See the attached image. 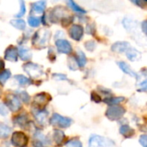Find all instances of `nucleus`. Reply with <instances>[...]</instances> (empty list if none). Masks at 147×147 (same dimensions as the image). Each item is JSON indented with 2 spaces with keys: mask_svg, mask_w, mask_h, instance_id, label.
<instances>
[{
  "mask_svg": "<svg viewBox=\"0 0 147 147\" xmlns=\"http://www.w3.org/2000/svg\"><path fill=\"white\" fill-rule=\"evenodd\" d=\"M55 45L57 47L58 52L61 53H65V54H69L71 53L72 51V47L71 45L70 44V42L66 40H62V39H58L55 41Z\"/></svg>",
  "mask_w": 147,
  "mask_h": 147,
  "instance_id": "9d476101",
  "label": "nucleus"
},
{
  "mask_svg": "<svg viewBox=\"0 0 147 147\" xmlns=\"http://www.w3.org/2000/svg\"><path fill=\"white\" fill-rule=\"evenodd\" d=\"M23 69L33 78H37L40 77L41 75H43L42 68L39 65L32 63V62L26 63L23 65Z\"/></svg>",
  "mask_w": 147,
  "mask_h": 147,
  "instance_id": "20e7f679",
  "label": "nucleus"
},
{
  "mask_svg": "<svg viewBox=\"0 0 147 147\" xmlns=\"http://www.w3.org/2000/svg\"><path fill=\"white\" fill-rule=\"evenodd\" d=\"M125 101V97L120 96V97H115V96H110V97H106L104 99V102L110 105V106H115L121 102Z\"/></svg>",
  "mask_w": 147,
  "mask_h": 147,
  "instance_id": "aec40b11",
  "label": "nucleus"
},
{
  "mask_svg": "<svg viewBox=\"0 0 147 147\" xmlns=\"http://www.w3.org/2000/svg\"><path fill=\"white\" fill-rule=\"evenodd\" d=\"M9 113L8 108L6 107V105L4 103H0V114L3 116L7 115Z\"/></svg>",
  "mask_w": 147,
  "mask_h": 147,
  "instance_id": "72a5a7b5",
  "label": "nucleus"
},
{
  "mask_svg": "<svg viewBox=\"0 0 147 147\" xmlns=\"http://www.w3.org/2000/svg\"><path fill=\"white\" fill-rule=\"evenodd\" d=\"M50 32L47 29H40L36 32L33 38V44L38 47H45L49 40Z\"/></svg>",
  "mask_w": 147,
  "mask_h": 147,
  "instance_id": "f03ea898",
  "label": "nucleus"
},
{
  "mask_svg": "<svg viewBox=\"0 0 147 147\" xmlns=\"http://www.w3.org/2000/svg\"><path fill=\"white\" fill-rule=\"evenodd\" d=\"M10 24L17 28V29H20V30H23L26 27V23L22 19H16V20H11L10 21Z\"/></svg>",
  "mask_w": 147,
  "mask_h": 147,
  "instance_id": "393cba45",
  "label": "nucleus"
},
{
  "mask_svg": "<svg viewBox=\"0 0 147 147\" xmlns=\"http://www.w3.org/2000/svg\"><path fill=\"white\" fill-rule=\"evenodd\" d=\"M126 113V109L121 106H110L108 108L105 115L110 121H117L121 119Z\"/></svg>",
  "mask_w": 147,
  "mask_h": 147,
  "instance_id": "f257e3e1",
  "label": "nucleus"
},
{
  "mask_svg": "<svg viewBox=\"0 0 147 147\" xmlns=\"http://www.w3.org/2000/svg\"><path fill=\"white\" fill-rule=\"evenodd\" d=\"M53 78L57 79V80H68L67 77L64 74H57V73H54L53 74Z\"/></svg>",
  "mask_w": 147,
  "mask_h": 147,
  "instance_id": "c9c22d12",
  "label": "nucleus"
},
{
  "mask_svg": "<svg viewBox=\"0 0 147 147\" xmlns=\"http://www.w3.org/2000/svg\"><path fill=\"white\" fill-rule=\"evenodd\" d=\"M65 12H66V10L62 6L55 7L50 12V21H52L53 22H57L59 20H63V19L68 17V16L65 15Z\"/></svg>",
  "mask_w": 147,
  "mask_h": 147,
  "instance_id": "1a4fd4ad",
  "label": "nucleus"
},
{
  "mask_svg": "<svg viewBox=\"0 0 147 147\" xmlns=\"http://www.w3.org/2000/svg\"><path fill=\"white\" fill-rule=\"evenodd\" d=\"M3 67H4V62L0 59V71L3 69Z\"/></svg>",
  "mask_w": 147,
  "mask_h": 147,
  "instance_id": "ea45409f",
  "label": "nucleus"
},
{
  "mask_svg": "<svg viewBox=\"0 0 147 147\" xmlns=\"http://www.w3.org/2000/svg\"><path fill=\"white\" fill-rule=\"evenodd\" d=\"M15 79L18 81V83L21 84V85H29L31 84V81L29 78L22 76V75H16L15 76Z\"/></svg>",
  "mask_w": 147,
  "mask_h": 147,
  "instance_id": "bb28decb",
  "label": "nucleus"
},
{
  "mask_svg": "<svg viewBox=\"0 0 147 147\" xmlns=\"http://www.w3.org/2000/svg\"><path fill=\"white\" fill-rule=\"evenodd\" d=\"M28 121H29L28 115L26 113H22V114L16 116L15 119H14V123L16 124L17 126L21 127H23L26 125H28Z\"/></svg>",
  "mask_w": 147,
  "mask_h": 147,
  "instance_id": "4468645a",
  "label": "nucleus"
},
{
  "mask_svg": "<svg viewBox=\"0 0 147 147\" xmlns=\"http://www.w3.org/2000/svg\"><path fill=\"white\" fill-rule=\"evenodd\" d=\"M4 58L5 59L11 61V62H16L18 59V50L14 46H9L4 53Z\"/></svg>",
  "mask_w": 147,
  "mask_h": 147,
  "instance_id": "f8f14e48",
  "label": "nucleus"
},
{
  "mask_svg": "<svg viewBox=\"0 0 147 147\" xmlns=\"http://www.w3.org/2000/svg\"><path fill=\"white\" fill-rule=\"evenodd\" d=\"M65 138V135L64 132H62L60 130H55L54 131L53 139H54V141H55L57 146H61L64 142Z\"/></svg>",
  "mask_w": 147,
  "mask_h": 147,
  "instance_id": "412c9836",
  "label": "nucleus"
},
{
  "mask_svg": "<svg viewBox=\"0 0 147 147\" xmlns=\"http://www.w3.org/2000/svg\"><path fill=\"white\" fill-rule=\"evenodd\" d=\"M130 47V44L127 41H117L112 45L111 49L115 53H126L127 50Z\"/></svg>",
  "mask_w": 147,
  "mask_h": 147,
  "instance_id": "ddd939ff",
  "label": "nucleus"
},
{
  "mask_svg": "<svg viewBox=\"0 0 147 147\" xmlns=\"http://www.w3.org/2000/svg\"><path fill=\"white\" fill-rule=\"evenodd\" d=\"M46 1H38L32 3V12L43 13L46 7Z\"/></svg>",
  "mask_w": 147,
  "mask_h": 147,
  "instance_id": "6ab92c4d",
  "label": "nucleus"
},
{
  "mask_svg": "<svg viewBox=\"0 0 147 147\" xmlns=\"http://www.w3.org/2000/svg\"><path fill=\"white\" fill-rule=\"evenodd\" d=\"M65 147H82V143L78 140H71L65 144Z\"/></svg>",
  "mask_w": 147,
  "mask_h": 147,
  "instance_id": "7c9ffc66",
  "label": "nucleus"
},
{
  "mask_svg": "<svg viewBox=\"0 0 147 147\" xmlns=\"http://www.w3.org/2000/svg\"><path fill=\"white\" fill-rule=\"evenodd\" d=\"M126 54L128 59H130L131 61H138L141 58V53L135 48H132L131 47L127 50Z\"/></svg>",
  "mask_w": 147,
  "mask_h": 147,
  "instance_id": "dca6fc26",
  "label": "nucleus"
},
{
  "mask_svg": "<svg viewBox=\"0 0 147 147\" xmlns=\"http://www.w3.org/2000/svg\"><path fill=\"white\" fill-rule=\"evenodd\" d=\"M113 145L114 143L111 140L96 134L91 135L89 140V147H107Z\"/></svg>",
  "mask_w": 147,
  "mask_h": 147,
  "instance_id": "39448f33",
  "label": "nucleus"
},
{
  "mask_svg": "<svg viewBox=\"0 0 147 147\" xmlns=\"http://www.w3.org/2000/svg\"><path fill=\"white\" fill-rule=\"evenodd\" d=\"M1 94H2V92H1V89H0V96H1Z\"/></svg>",
  "mask_w": 147,
  "mask_h": 147,
  "instance_id": "a19ab883",
  "label": "nucleus"
},
{
  "mask_svg": "<svg viewBox=\"0 0 147 147\" xmlns=\"http://www.w3.org/2000/svg\"><path fill=\"white\" fill-rule=\"evenodd\" d=\"M11 133V128L3 124V123H0V139H6L9 136Z\"/></svg>",
  "mask_w": 147,
  "mask_h": 147,
  "instance_id": "5701e85b",
  "label": "nucleus"
},
{
  "mask_svg": "<svg viewBox=\"0 0 147 147\" xmlns=\"http://www.w3.org/2000/svg\"><path fill=\"white\" fill-rule=\"evenodd\" d=\"M6 106H8V109H10L12 112H16L21 109L22 103L20 99L16 95H9L6 98Z\"/></svg>",
  "mask_w": 147,
  "mask_h": 147,
  "instance_id": "6e6552de",
  "label": "nucleus"
},
{
  "mask_svg": "<svg viewBox=\"0 0 147 147\" xmlns=\"http://www.w3.org/2000/svg\"><path fill=\"white\" fill-rule=\"evenodd\" d=\"M134 3H135L136 4H138L139 6H141V7H143V8L146 6V4L147 3L146 1H140H140H134Z\"/></svg>",
  "mask_w": 147,
  "mask_h": 147,
  "instance_id": "4c0bfd02",
  "label": "nucleus"
},
{
  "mask_svg": "<svg viewBox=\"0 0 147 147\" xmlns=\"http://www.w3.org/2000/svg\"><path fill=\"white\" fill-rule=\"evenodd\" d=\"M146 138H147L146 135H145V134H143V135H141V136L140 137V145H141L143 147H146V145H147Z\"/></svg>",
  "mask_w": 147,
  "mask_h": 147,
  "instance_id": "e433bc0d",
  "label": "nucleus"
},
{
  "mask_svg": "<svg viewBox=\"0 0 147 147\" xmlns=\"http://www.w3.org/2000/svg\"><path fill=\"white\" fill-rule=\"evenodd\" d=\"M146 21H144V22L141 23V25H142V30H143V32H144L145 34H146Z\"/></svg>",
  "mask_w": 147,
  "mask_h": 147,
  "instance_id": "58836bf2",
  "label": "nucleus"
},
{
  "mask_svg": "<svg viewBox=\"0 0 147 147\" xmlns=\"http://www.w3.org/2000/svg\"><path fill=\"white\" fill-rule=\"evenodd\" d=\"M51 96L45 92H41L35 95L34 98V103L36 106V109H43L44 107L47 106V103L51 101Z\"/></svg>",
  "mask_w": 147,
  "mask_h": 147,
  "instance_id": "423d86ee",
  "label": "nucleus"
},
{
  "mask_svg": "<svg viewBox=\"0 0 147 147\" xmlns=\"http://www.w3.org/2000/svg\"><path fill=\"white\" fill-rule=\"evenodd\" d=\"M35 119L40 125H45L47 119V112L44 109H36V113L34 114Z\"/></svg>",
  "mask_w": 147,
  "mask_h": 147,
  "instance_id": "f3484780",
  "label": "nucleus"
},
{
  "mask_svg": "<svg viewBox=\"0 0 147 147\" xmlns=\"http://www.w3.org/2000/svg\"><path fill=\"white\" fill-rule=\"evenodd\" d=\"M117 65H119V67L121 68V70L123 72H125L126 74H127V75H129V76H131V77H134V78H139L138 74H137L136 72H134V71L131 69V67H130L127 63H125V62H123V61H119V62H117Z\"/></svg>",
  "mask_w": 147,
  "mask_h": 147,
  "instance_id": "2eb2a0df",
  "label": "nucleus"
},
{
  "mask_svg": "<svg viewBox=\"0 0 147 147\" xmlns=\"http://www.w3.org/2000/svg\"><path fill=\"white\" fill-rule=\"evenodd\" d=\"M17 94H18V96L22 99V101L23 102L28 103V102H29V96H28V94L26 91H24V90L18 91Z\"/></svg>",
  "mask_w": 147,
  "mask_h": 147,
  "instance_id": "c756f323",
  "label": "nucleus"
},
{
  "mask_svg": "<svg viewBox=\"0 0 147 147\" xmlns=\"http://www.w3.org/2000/svg\"><path fill=\"white\" fill-rule=\"evenodd\" d=\"M20 11H19V13L18 14H16V17H21V16H22L24 14H25V12H26V7H25V3L23 2V1H20Z\"/></svg>",
  "mask_w": 147,
  "mask_h": 147,
  "instance_id": "2f4dec72",
  "label": "nucleus"
},
{
  "mask_svg": "<svg viewBox=\"0 0 147 147\" xmlns=\"http://www.w3.org/2000/svg\"><path fill=\"white\" fill-rule=\"evenodd\" d=\"M91 100H92L93 102H95L96 103H99V102L102 101L100 96H99L97 93H96L95 91L91 93Z\"/></svg>",
  "mask_w": 147,
  "mask_h": 147,
  "instance_id": "f704fd0d",
  "label": "nucleus"
},
{
  "mask_svg": "<svg viewBox=\"0 0 147 147\" xmlns=\"http://www.w3.org/2000/svg\"><path fill=\"white\" fill-rule=\"evenodd\" d=\"M11 72L9 70H4L3 71L0 72V84H4L5 82L10 78Z\"/></svg>",
  "mask_w": 147,
  "mask_h": 147,
  "instance_id": "cd10ccee",
  "label": "nucleus"
},
{
  "mask_svg": "<svg viewBox=\"0 0 147 147\" xmlns=\"http://www.w3.org/2000/svg\"><path fill=\"white\" fill-rule=\"evenodd\" d=\"M18 56H20V58H21L22 60L28 61V60H29L31 59L32 54L29 52V50H28L27 48L20 47L19 48V51H18Z\"/></svg>",
  "mask_w": 147,
  "mask_h": 147,
  "instance_id": "4be33fe9",
  "label": "nucleus"
},
{
  "mask_svg": "<svg viewBox=\"0 0 147 147\" xmlns=\"http://www.w3.org/2000/svg\"><path fill=\"white\" fill-rule=\"evenodd\" d=\"M120 133L127 139H130L134 135V130L132 127H130L128 125L121 126L120 128Z\"/></svg>",
  "mask_w": 147,
  "mask_h": 147,
  "instance_id": "a211bd4d",
  "label": "nucleus"
},
{
  "mask_svg": "<svg viewBox=\"0 0 147 147\" xmlns=\"http://www.w3.org/2000/svg\"><path fill=\"white\" fill-rule=\"evenodd\" d=\"M76 61H77V64L78 66L80 67H84L86 64V57L84 55V53L82 52V51H78L77 53V56H76Z\"/></svg>",
  "mask_w": 147,
  "mask_h": 147,
  "instance_id": "b1692460",
  "label": "nucleus"
},
{
  "mask_svg": "<svg viewBox=\"0 0 147 147\" xmlns=\"http://www.w3.org/2000/svg\"><path fill=\"white\" fill-rule=\"evenodd\" d=\"M28 142V138L22 132H15L11 137V143L14 146L25 147Z\"/></svg>",
  "mask_w": 147,
  "mask_h": 147,
  "instance_id": "0eeeda50",
  "label": "nucleus"
},
{
  "mask_svg": "<svg viewBox=\"0 0 147 147\" xmlns=\"http://www.w3.org/2000/svg\"><path fill=\"white\" fill-rule=\"evenodd\" d=\"M69 34H70V37L71 39L78 41L82 39L83 35H84V28L81 25L74 24L70 28Z\"/></svg>",
  "mask_w": 147,
  "mask_h": 147,
  "instance_id": "9b49d317",
  "label": "nucleus"
},
{
  "mask_svg": "<svg viewBox=\"0 0 147 147\" xmlns=\"http://www.w3.org/2000/svg\"><path fill=\"white\" fill-rule=\"evenodd\" d=\"M84 47L88 51H93L96 47V43L93 40H89L84 44Z\"/></svg>",
  "mask_w": 147,
  "mask_h": 147,
  "instance_id": "473e14b6",
  "label": "nucleus"
},
{
  "mask_svg": "<svg viewBox=\"0 0 147 147\" xmlns=\"http://www.w3.org/2000/svg\"><path fill=\"white\" fill-rule=\"evenodd\" d=\"M67 4L69 5V7L71 9H73L74 11H76V12H78L79 14H85L86 13V10L85 9H82L79 5H78L74 1H68L67 2Z\"/></svg>",
  "mask_w": 147,
  "mask_h": 147,
  "instance_id": "a878e982",
  "label": "nucleus"
},
{
  "mask_svg": "<svg viewBox=\"0 0 147 147\" xmlns=\"http://www.w3.org/2000/svg\"><path fill=\"white\" fill-rule=\"evenodd\" d=\"M50 123L54 127H59L61 128H67L71 125L72 121L68 117H64L55 113L52 115L50 119Z\"/></svg>",
  "mask_w": 147,
  "mask_h": 147,
  "instance_id": "7ed1b4c3",
  "label": "nucleus"
},
{
  "mask_svg": "<svg viewBox=\"0 0 147 147\" xmlns=\"http://www.w3.org/2000/svg\"><path fill=\"white\" fill-rule=\"evenodd\" d=\"M28 24L34 28L38 27L40 24V20L37 17H34V16H29L28 17Z\"/></svg>",
  "mask_w": 147,
  "mask_h": 147,
  "instance_id": "c85d7f7f",
  "label": "nucleus"
}]
</instances>
